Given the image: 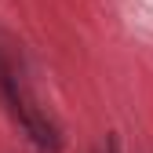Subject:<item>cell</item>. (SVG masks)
I'll list each match as a JSON object with an SVG mask.
<instances>
[{
    "label": "cell",
    "mask_w": 153,
    "mask_h": 153,
    "mask_svg": "<svg viewBox=\"0 0 153 153\" xmlns=\"http://www.w3.org/2000/svg\"><path fill=\"white\" fill-rule=\"evenodd\" d=\"M0 102H4V109L18 120V128L29 135V142L36 149L62 153V131H59V124L26 95L22 80H18V69L4 59V55H0Z\"/></svg>",
    "instance_id": "6da1fadb"
}]
</instances>
